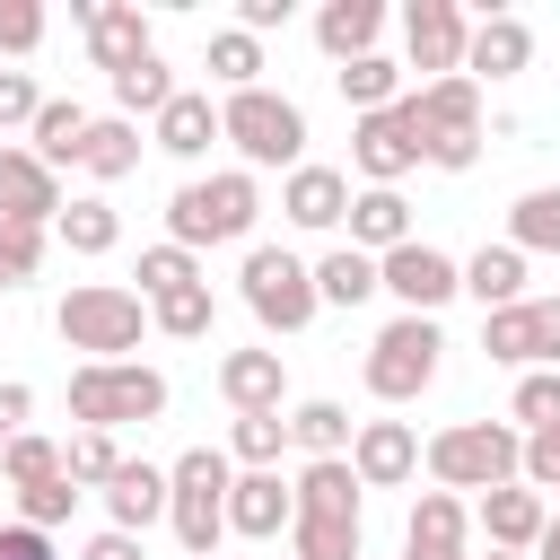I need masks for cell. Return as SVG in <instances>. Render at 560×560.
I'll use <instances>...</instances> for the list:
<instances>
[{
	"label": "cell",
	"instance_id": "29",
	"mask_svg": "<svg viewBox=\"0 0 560 560\" xmlns=\"http://www.w3.org/2000/svg\"><path fill=\"white\" fill-rule=\"evenodd\" d=\"M350 411L341 402H298L289 411V446H306V464H332V455H350Z\"/></svg>",
	"mask_w": 560,
	"mask_h": 560
},
{
	"label": "cell",
	"instance_id": "43",
	"mask_svg": "<svg viewBox=\"0 0 560 560\" xmlns=\"http://www.w3.org/2000/svg\"><path fill=\"white\" fill-rule=\"evenodd\" d=\"M508 420H525V438H534V429H560V368H534V376L516 385Z\"/></svg>",
	"mask_w": 560,
	"mask_h": 560
},
{
	"label": "cell",
	"instance_id": "28",
	"mask_svg": "<svg viewBox=\"0 0 560 560\" xmlns=\"http://www.w3.org/2000/svg\"><path fill=\"white\" fill-rule=\"evenodd\" d=\"M385 280H376V254H359V245H332L324 262H315V298L324 306H359V298H376Z\"/></svg>",
	"mask_w": 560,
	"mask_h": 560
},
{
	"label": "cell",
	"instance_id": "23",
	"mask_svg": "<svg viewBox=\"0 0 560 560\" xmlns=\"http://www.w3.org/2000/svg\"><path fill=\"white\" fill-rule=\"evenodd\" d=\"M219 394H228L236 411H280V394H289L280 350H228V359H219Z\"/></svg>",
	"mask_w": 560,
	"mask_h": 560
},
{
	"label": "cell",
	"instance_id": "27",
	"mask_svg": "<svg viewBox=\"0 0 560 560\" xmlns=\"http://www.w3.org/2000/svg\"><path fill=\"white\" fill-rule=\"evenodd\" d=\"M464 289L481 298V315L516 306V298H525V254H516V245H481V254L464 262Z\"/></svg>",
	"mask_w": 560,
	"mask_h": 560
},
{
	"label": "cell",
	"instance_id": "33",
	"mask_svg": "<svg viewBox=\"0 0 560 560\" xmlns=\"http://www.w3.org/2000/svg\"><path fill=\"white\" fill-rule=\"evenodd\" d=\"M79 166H88L96 184H122V175L140 166V131H131L122 114H105V122H88V149H79Z\"/></svg>",
	"mask_w": 560,
	"mask_h": 560
},
{
	"label": "cell",
	"instance_id": "8",
	"mask_svg": "<svg viewBox=\"0 0 560 560\" xmlns=\"http://www.w3.org/2000/svg\"><path fill=\"white\" fill-rule=\"evenodd\" d=\"M219 140H236V158L245 166H306V114L289 105V96H271V88H245V96H228L219 105Z\"/></svg>",
	"mask_w": 560,
	"mask_h": 560
},
{
	"label": "cell",
	"instance_id": "36",
	"mask_svg": "<svg viewBox=\"0 0 560 560\" xmlns=\"http://www.w3.org/2000/svg\"><path fill=\"white\" fill-rule=\"evenodd\" d=\"M210 79H219L228 96H245V88H262V44H254L245 26H228V35H210Z\"/></svg>",
	"mask_w": 560,
	"mask_h": 560
},
{
	"label": "cell",
	"instance_id": "9",
	"mask_svg": "<svg viewBox=\"0 0 560 560\" xmlns=\"http://www.w3.org/2000/svg\"><path fill=\"white\" fill-rule=\"evenodd\" d=\"M438 350H446L438 315H394V324L368 341V394H376V402H420V394L438 385Z\"/></svg>",
	"mask_w": 560,
	"mask_h": 560
},
{
	"label": "cell",
	"instance_id": "53",
	"mask_svg": "<svg viewBox=\"0 0 560 560\" xmlns=\"http://www.w3.org/2000/svg\"><path fill=\"white\" fill-rule=\"evenodd\" d=\"M490 560H534V551H490Z\"/></svg>",
	"mask_w": 560,
	"mask_h": 560
},
{
	"label": "cell",
	"instance_id": "50",
	"mask_svg": "<svg viewBox=\"0 0 560 560\" xmlns=\"http://www.w3.org/2000/svg\"><path fill=\"white\" fill-rule=\"evenodd\" d=\"M236 26H245V35L262 44L271 26H289V0H236Z\"/></svg>",
	"mask_w": 560,
	"mask_h": 560
},
{
	"label": "cell",
	"instance_id": "42",
	"mask_svg": "<svg viewBox=\"0 0 560 560\" xmlns=\"http://www.w3.org/2000/svg\"><path fill=\"white\" fill-rule=\"evenodd\" d=\"M280 446H289V420L280 411H236V464L245 472H271Z\"/></svg>",
	"mask_w": 560,
	"mask_h": 560
},
{
	"label": "cell",
	"instance_id": "39",
	"mask_svg": "<svg viewBox=\"0 0 560 560\" xmlns=\"http://www.w3.org/2000/svg\"><path fill=\"white\" fill-rule=\"evenodd\" d=\"M0 472H9V490H44V481H61V446L26 429V438L0 446Z\"/></svg>",
	"mask_w": 560,
	"mask_h": 560
},
{
	"label": "cell",
	"instance_id": "38",
	"mask_svg": "<svg viewBox=\"0 0 560 560\" xmlns=\"http://www.w3.org/2000/svg\"><path fill=\"white\" fill-rule=\"evenodd\" d=\"M52 236H61L70 254H114V236H122V219H114L105 201H70V210L52 219Z\"/></svg>",
	"mask_w": 560,
	"mask_h": 560
},
{
	"label": "cell",
	"instance_id": "45",
	"mask_svg": "<svg viewBox=\"0 0 560 560\" xmlns=\"http://www.w3.org/2000/svg\"><path fill=\"white\" fill-rule=\"evenodd\" d=\"M35 262H44V228H18V219H0V289L35 280Z\"/></svg>",
	"mask_w": 560,
	"mask_h": 560
},
{
	"label": "cell",
	"instance_id": "20",
	"mask_svg": "<svg viewBox=\"0 0 560 560\" xmlns=\"http://www.w3.org/2000/svg\"><path fill=\"white\" fill-rule=\"evenodd\" d=\"M542 490H525V481H508V490H481V534H490V551H534L542 542Z\"/></svg>",
	"mask_w": 560,
	"mask_h": 560
},
{
	"label": "cell",
	"instance_id": "22",
	"mask_svg": "<svg viewBox=\"0 0 560 560\" xmlns=\"http://www.w3.org/2000/svg\"><path fill=\"white\" fill-rule=\"evenodd\" d=\"M350 245L359 254H394V245H411V201L402 192H385V184H368V192H350Z\"/></svg>",
	"mask_w": 560,
	"mask_h": 560
},
{
	"label": "cell",
	"instance_id": "31",
	"mask_svg": "<svg viewBox=\"0 0 560 560\" xmlns=\"http://www.w3.org/2000/svg\"><path fill=\"white\" fill-rule=\"evenodd\" d=\"M508 245H516V254H560V184L516 192V210H508Z\"/></svg>",
	"mask_w": 560,
	"mask_h": 560
},
{
	"label": "cell",
	"instance_id": "12",
	"mask_svg": "<svg viewBox=\"0 0 560 560\" xmlns=\"http://www.w3.org/2000/svg\"><path fill=\"white\" fill-rule=\"evenodd\" d=\"M376 280H385V289L402 298V315H438V306H446V298L464 289V262L411 236V245H394V254L376 262Z\"/></svg>",
	"mask_w": 560,
	"mask_h": 560
},
{
	"label": "cell",
	"instance_id": "16",
	"mask_svg": "<svg viewBox=\"0 0 560 560\" xmlns=\"http://www.w3.org/2000/svg\"><path fill=\"white\" fill-rule=\"evenodd\" d=\"M350 472H359V490H394V481L420 472V438H411L402 420H359V438H350Z\"/></svg>",
	"mask_w": 560,
	"mask_h": 560
},
{
	"label": "cell",
	"instance_id": "49",
	"mask_svg": "<svg viewBox=\"0 0 560 560\" xmlns=\"http://www.w3.org/2000/svg\"><path fill=\"white\" fill-rule=\"evenodd\" d=\"M0 560H61V551H52V534H35V525H0Z\"/></svg>",
	"mask_w": 560,
	"mask_h": 560
},
{
	"label": "cell",
	"instance_id": "2",
	"mask_svg": "<svg viewBox=\"0 0 560 560\" xmlns=\"http://www.w3.org/2000/svg\"><path fill=\"white\" fill-rule=\"evenodd\" d=\"M429 472H438V490H508V481H525V429L455 420L429 438Z\"/></svg>",
	"mask_w": 560,
	"mask_h": 560
},
{
	"label": "cell",
	"instance_id": "25",
	"mask_svg": "<svg viewBox=\"0 0 560 560\" xmlns=\"http://www.w3.org/2000/svg\"><path fill=\"white\" fill-rule=\"evenodd\" d=\"M376 26H385L376 0H324V9H315V44H324L332 61H368V52H376Z\"/></svg>",
	"mask_w": 560,
	"mask_h": 560
},
{
	"label": "cell",
	"instance_id": "32",
	"mask_svg": "<svg viewBox=\"0 0 560 560\" xmlns=\"http://www.w3.org/2000/svg\"><path fill=\"white\" fill-rule=\"evenodd\" d=\"M79 149H88L79 96H44V114H35V158H44V166H79Z\"/></svg>",
	"mask_w": 560,
	"mask_h": 560
},
{
	"label": "cell",
	"instance_id": "51",
	"mask_svg": "<svg viewBox=\"0 0 560 560\" xmlns=\"http://www.w3.org/2000/svg\"><path fill=\"white\" fill-rule=\"evenodd\" d=\"M26 411H35V394H26V385H0V446L26 438Z\"/></svg>",
	"mask_w": 560,
	"mask_h": 560
},
{
	"label": "cell",
	"instance_id": "48",
	"mask_svg": "<svg viewBox=\"0 0 560 560\" xmlns=\"http://www.w3.org/2000/svg\"><path fill=\"white\" fill-rule=\"evenodd\" d=\"M525 490H560V429L525 438Z\"/></svg>",
	"mask_w": 560,
	"mask_h": 560
},
{
	"label": "cell",
	"instance_id": "5",
	"mask_svg": "<svg viewBox=\"0 0 560 560\" xmlns=\"http://www.w3.org/2000/svg\"><path fill=\"white\" fill-rule=\"evenodd\" d=\"M402 114H411L429 166L464 175V166L481 158V88H472V79H420V88L402 96Z\"/></svg>",
	"mask_w": 560,
	"mask_h": 560
},
{
	"label": "cell",
	"instance_id": "37",
	"mask_svg": "<svg viewBox=\"0 0 560 560\" xmlns=\"http://www.w3.org/2000/svg\"><path fill=\"white\" fill-rule=\"evenodd\" d=\"M122 464H131V455H122V446H114V429H79V438H70V446H61V472H70V481H79V490H88V481H96V490H105V481H114V472H122Z\"/></svg>",
	"mask_w": 560,
	"mask_h": 560
},
{
	"label": "cell",
	"instance_id": "17",
	"mask_svg": "<svg viewBox=\"0 0 560 560\" xmlns=\"http://www.w3.org/2000/svg\"><path fill=\"white\" fill-rule=\"evenodd\" d=\"M0 219H18V228L61 219V184H52V166L35 149H0Z\"/></svg>",
	"mask_w": 560,
	"mask_h": 560
},
{
	"label": "cell",
	"instance_id": "47",
	"mask_svg": "<svg viewBox=\"0 0 560 560\" xmlns=\"http://www.w3.org/2000/svg\"><path fill=\"white\" fill-rule=\"evenodd\" d=\"M35 114H44V96H35V79L26 70H0V131H35Z\"/></svg>",
	"mask_w": 560,
	"mask_h": 560
},
{
	"label": "cell",
	"instance_id": "11",
	"mask_svg": "<svg viewBox=\"0 0 560 560\" xmlns=\"http://www.w3.org/2000/svg\"><path fill=\"white\" fill-rule=\"evenodd\" d=\"M481 350L499 368H560V298H516L499 315H481Z\"/></svg>",
	"mask_w": 560,
	"mask_h": 560
},
{
	"label": "cell",
	"instance_id": "26",
	"mask_svg": "<svg viewBox=\"0 0 560 560\" xmlns=\"http://www.w3.org/2000/svg\"><path fill=\"white\" fill-rule=\"evenodd\" d=\"M210 140H219V105H210L201 88H184V96L158 114V149H166V158H201Z\"/></svg>",
	"mask_w": 560,
	"mask_h": 560
},
{
	"label": "cell",
	"instance_id": "41",
	"mask_svg": "<svg viewBox=\"0 0 560 560\" xmlns=\"http://www.w3.org/2000/svg\"><path fill=\"white\" fill-rule=\"evenodd\" d=\"M149 324H158L166 341H201V332H210V280H192V289L158 298V306H149Z\"/></svg>",
	"mask_w": 560,
	"mask_h": 560
},
{
	"label": "cell",
	"instance_id": "6",
	"mask_svg": "<svg viewBox=\"0 0 560 560\" xmlns=\"http://www.w3.org/2000/svg\"><path fill=\"white\" fill-rule=\"evenodd\" d=\"M52 332H61L70 350H88V359H122V350H140V332H149V298H140V289H114V280H88V289H70V298L52 306Z\"/></svg>",
	"mask_w": 560,
	"mask_h": 560
},
{
	"label": "cell",
	"instance_id": "3",
	"mask_svg": "<svg viewBox=\"0 0 560 560\" xmlns=\"http://www.w3.org/2000/svg\"><path fill=\"white\" fill-rule=\"evenodd\" d=\"M228 490H236V472H228V455H219V446H184V455L166 464V516H175V542H184L192 560H219Z\"/></svg>",
	"mask_w": 560,
	"mask_h": 560
},
{
	"label": "cell",
	"instance_id": "7",
	"mask_svg": "<svg viewBox=\"0 0 560 560\" xmlns=\"http://www.w3.org/2000/svg\"><path fill=\"white\" fill-rule=\"evenodd\" d=\"M254 219H262V192H254L245 166H236V175H210V184H184V192L166 201V228H175L184 254H201V245H236V236H254Z\"/></svg>",
	"mask_w": 560,
	"mask_h": 560
},
{
	"label": "cell",
	"instance_id": "18",
	"mask_svg": "<svg viewBox=\"0 0 560 560\" xmlns=\"http://www.w3.org/2000/svg\"><path fill=\"white\" fill-rule=\"evenodd\" d=\"M280 525H298V490H280V472H236V490H228V534L271 542Z\"/></svg>",
	"mask_w": 560,
	"mask_h": 560
},
{
	"label": "cell",
	"instance_id": "34",
	"mask_svg": "<svg viewBox=\"0 0 560 560\" xmlns=\"http://www.w3.org/2000/svg\"><path fill=\"white\" fill-rule=\"evenodd\" d=\"M175 96H184V88H175V70H166L158 52H149V61H131V70L114 79V105H122V122H131V114H149V122H158Z\"/></svg>",
	"mask_w": 560,
	"mask_h": 560
},
{
	"label": "cell",
	"instance_id": "35",
	"mask_svg": "<svg viewBox=\"0 0 560 560\" xmlns=\"http://www.w3.org/2000/svg\"><path fill=\"white\" fill-rule=\"evenodd\" d=\"M341 96H350L359 114H385V105H402V61H385V52H368V61H341Z\"/></svg>",
	"mask_w": 560,
	"mask_h": 560
},
{
	"label": "cell",
	"instance_id": "19",
	"mask_svg": "<svg viewBox=\"0 0 560 560\" xmlns=\"http://www.w3.org/2000/svg\"><path fill=\"white\" fill-rule=\"evenodd\" d=\"M525 61H534V26H525V18H508V9H499V18H481V26H472V44H464V79H472V88H481V79H516Z\"/></svg>",
	"mask_w": 560,
	"mask_h": 560
},
{
	"label": "cell",
	"instance_id": "24",
	"mask_svg": "<svg viewBox=\"0 0 560 560\" xmlns=\"http://www.w3.org/2000/svg\"><path fill=\"white\" fill-rule=\"evenodd\" d=\"M105 516H114V534H149V525L166 516V472L131 455V464L105 481Z\"/></svg>",
	"mask_w": 560,
	"mask_h": 560
},
{
	"label": "cell",
	"instance_id": "13",
	"mask_svg": "<svg viewBox=\"0 0 560 560\" xmlns=\"http://www.w3.org/2000/svg\"><path fill=\"white\" fill-rule=\"evenodd\" d=\"M70 18L88 26V61H96L105 79H122L131 61L158 52V44H149V18H140L131 0H70Z\"/></svg>",
	"mask_w": 560,
	"mask_h": 560
},
{
	"label": "cell",
	"instance_id": "44",
	"mask_svg": "<svg viewBox=\"0 0 560 560\" xmlns=\"http://www.w3.org/2000/svg\"><path fill=\"white\" fill-rule=\"evenodd\" d=\"M70 508H79V481H70V472H61V481H44V490H18V525H35V534H52Z\"/></svg>",
	"mask_w": 560,
	"mask_h": 560
},
{
	"label": "cell",
	"instance_id": "46",
	"mask_svg": "<svg viewBox=\"0 0 560 560\" xmlns=\"http://www.w3.org/2000/svg\"><path fill=\"white\" fill-rule=\"evenodd\" d=\"M44 44V9L35 0H0V52H35Z\"/></svg>",
	"mask_w": 560,
	"mask_h": 560
},
{
	"label": "cell",
	"instance_id": "30",
	"mask_svg": "<svg viewBox=\"0 0 560 560\" xmlns=\"http://www.w3.org/2000/svg\"><path fill=\"white\" fill-rule=\"evenodd\" d=\"M402 551H464V499L455 490H420V508L402 525Z\"/></svg>",
	"mask_w": 560,
	"mask_h": 560
},
{
	"label": "cell",
	"instance_id": "15",
	"mask_svg": "<svg viewBox=\"0 0 560 560\" xmlns=\"http://www.w3.org/2000/svg\"><path fill=\"white\" fill-rule=\"evenodd\" d=\"M350 166L368 175V184H402L411 166H420V131H411V114L402 105H385V114H359V131H350Z\"/></svg>",
	"mask_w": 560,
	"mask_h": 560
},
{
	"label": "cell",
	"instance_id": "14",
	"mask_svg": "<svg viewBox=\"0 0 560 560\" xmlns=\"http://www.w3.org/2000/svg\"><path fill=\"white\" fill-rule=\"evenodd\" d=\"M402 44H411V70H429V79H464L472 18H464L455 0H411V9H402Z\"/></svg>",
	"mask_w": 560,
	"mask_h": 560
},
{
	"label": "cell",
	"instance_id": "1",
	"mask_svg": "<svg viewBox=\"0 0 560 560\" xmlns=\"http://www.w3.org/2000/svg\"><path fill=\"white\" fill-rule=\"evenodd\" d=\"M289 490H298V525H289L298 560H359V472H350V455L306 464Z\"/></svg>",
	"mask_w": 560,
	"mask_h": 560
},
{
	"label": "cell",
	"instance_id": "4",
	"mask_svg": "<svg viewBox=\"0 0 560 560\" xmlns=\"http://www.w3.org/2000/svg\"><path fill=\"white\" fill-rule=\"evenodd\" d=\"M70 411H79V429H149L158 411H166V376L158 368H140V359H79L70 368Z\"/></svg>",
	"mask_w": 560,
	"mask_h": 560
},
{
	"label": "cell",
	"instance_id": "40",
	"mask_svg": "<svg viewBox=\"0 0 560 560\" xmlns=\"http://www.w3.org/2000/svg\"><path fill=\"white\" fill-rule=\"evenodd\" d=\"M192 280H201V262H192L175 236L140 254V298H149V306H158V298H175V289H192Z\"/></svg>",
	"mask_w": 560,
	"mask_h": 560
},
{
	"label": "cell",
	"instance_id": "10",
	"mask_svg": "<svg viewBox=\"0 0 560 560\" xmlns=\"http://www.w3.org/2000/svg\"><path fill=\"white\" fill-rule=\"evenodd\" d=\"M236 289H245V306H254V324L262 332H306L315 324V271L298 262V254H280V245H254L245 254V271H236Z\"/></svg>",
	"mask_w": 560,
	"mask_h": 560
},
{
	"label": "cell",
	"instance_id": "52",
	"mask_svg": "<svg viewBox=\"0 0 560 560\" xmlns=\"http://www.w3.org/2000/svg\"><path fill=\"white\" fill-rule=\"evenodd\" d=\"M79 560H149V551H140V534H114V525H105V534H96Z\"/></svg>",
	"mask_w": 560,
	"mask_h": 560
},
{
	"label": "cell",
	"instance_id": "21",
	"mask_svg": "<svg viewBox=\"0 0 560 560\" xmlns=\"http://www.w3.org/2000/svg\"><path fill=\"white\" fill-rule=\"evenodd\" d=\"M280 210H289L298 228H341V219H350V175H341V166H298V175L280 184Z\"/></svg>",
	"mask_w": 560,
	"mask_h": 560
}]
</instances>
